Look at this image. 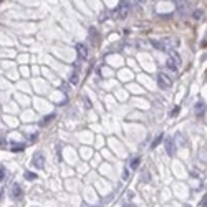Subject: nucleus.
I'll list each match as a JSON object with an SVG mask.
<instances>
[{"label":"nucleus","mask_w":207,"mask_h":207,"mask_svg":"<svg viewBox=\"0 0 207 207\" xmlns=\"http://www.w3.org/2000/svg\"><path fill=\"white\" fill-rule=\"evenodd\" d=\"M157 85H159V88L167 90V88L172 86V80L166 73H157Z\"/></svg>","instance_id":"nucleus-1"},{"label":"nucleus","mask_w":207,"mask_h":207,"mask_svg":"<svg viewBox=\"0 0 207 207\" xmlns=\"http://www.w3.org/2000/svg\"><path fill=\"white\" fill-rule=\"evenodd\" d=\"M32 166L35 167V169H43V166H45V156H43L42 152L33 154V157H32Z\"/></svg>","instance_id":"nucleus-2"},{"label":"nucleus","mask_w":207,"mask_h":207,"mask_svg":"<svg viewBox=\"0 0 207 207\" xmlns=\"http://www.w3.org/2000/svg\"><path fill=\"white\" fill-rule=\"evenodd\" d=\"M164 148H166V152H167V156H174L176 154V141L172 138H167L166 141H164Z\"/></svg>","instance_id":"nucleus-3"},{"label":"nucleus","mask_w":207,"mask_h":207,"mask_svg":"<svg viewBox=\"0 0 207 207\" xmlns=\"http://www.w3.org/2000/svg\"><path fill=\"white\" fill-rule=\"evenodd\" d=\"M128 12H129V3L126 2V0H123V2L119 3V7H118V17L124 18L128 15Z\"/></svg>","instance_id":"nucleus-4"},{"label":"nucleus","mask_w":207,"mask_h":207,"mask_svg":"<svg viewBox=\"0 0 207 207\" xmlns=\"http://www.w3.org/2000/svg\"><path fill=\"white\" fill-rule=\"evenodd\" d=\"M76 51H78L80 60H86V58H88V48H86L83 43H78V45H76Z\"/></svg>","instance_id":"nucleus-5"},{"label":"nucleus","mask_w":207,"mask_h":207,"mask_svg":"<svg viewBox=\"0 0 207 207\" xmlns=\"http://www.w3.org/2000/svg\"><path fill=\"white\" fill-rule=\"evenodd\" d=\"M205 103L204 101H197V103L194 104V114H197V116H202V114L205 113Z\"/></svg>","instance_id":"nucleus-6"},{"label":"nucleus","mask_w":207,"mask_h":207,"mask_svg":"<svg viewBox=\"0 0 207 207\" xmlns=\"http://www.w3.org/2000/svg\"><path fill=\"white\" fill-rule=\"evenodd\" d=\"M78 81H80V65L76 63L73 73H71V76H70V83L71 85H78Z\"/></svg>","instance_id":"nucleus-7"},{"label":"nucleus","mask_w":207,"mask_h":207,"mask_svg":"<svg viewBox=\"0 0 207 207\" xmlns=\"http://www.w3.org/2000/svg\"><path fill=\"white\" fill-rule=\"evenodd\" d=\"M12 197H13V199H20V197H22V187L18 184H13V187H12Z\"/></svg>","instance_id":"nucleus-8"},{"label":"nucleus","mask_w":207,"mask_h":207,"mask_svg":"<svg viewBox=\"0 0 207 207\" xmlns=\"http://www.w3.org/2000/svg\"><path fill=\"white\" fill-rule=\"evenodd\" d=\"M169 58H171L172 61H174V63H176L177 66H181V56L177 55L174 50H171V51H169Z\"/></svg>","instance_id":"nucleus-9"},{"label":"nucleus","mask_w":207,"mask_h":207,"mask_svg":"<svg viewBox=\"0 0 207 207\" xmlns=\"http://www.w3.org/2000/svg\"><path fill=\"white\" fill-rule=\"evenodd\" d=\"M174 141H177L181 146H186V144H187V143H186V136H184L182 133H177V134H176V139H174Z\"/></svg>","instance_id":"nucleus-10"},{"label":"nucleus","mask_w":207,"mask_h":207,"mask_svg":"<svg viewBox=\"0 0 207 207\" xmlns=\"http://www.w3.org/2000/svg\"><path fill=\"white\" fill-rule=\"evenodd\" d=\"M166 66H167V68H169V70H172V71H176L177 68H179V66H177V65H176V63H174V61H172L171 58L166 61Z\"/></svg>","instance_id":"nucleus-11"},{"label":"nucleus","mask_w":207,"mask_h":207,"mask_svg":"<svg viewBox=\"0 0 207 207\" xmlns=\"http://www.w3.org/2000/svg\"><path fill=\"white\" fill-rule=\"evenodd\" d=\"M51 119H55V113H51V114H50V116L43 118L40 124H42V126H45V124H48V123H50V121H51Z\"/></svg>","instance_id":"nucleus-12"},{"label":"nucleus","mask_w":207,"mask_h":207,"mask_svg":"<svg viewBox=\"0 0 207 207\" xmlns=\"http://www.w3.org/2000/svg\"><path fill=\"white\" fill-rule=\"evenodd\" d=\"M139 161H141L139 157H133L131 162H129V167H131V169H136V167L139 166Z\"/></svg>","instance_id":"nucleus-13"},{"label":"nucleus","mask_w":207,"mask_h":207,"mask_svg":"<svg viewBox=\"0 0 207 207\" xmlns=\"http://www.w3.org/2000/svg\"><path fill=\"white\" fill-rule=\"evenodd\" d=\"M25 179H27V181H35V179H37V174H35V172L27 171V172H25Z\"/></svg>","instance_id":"nucleus-14"},{"label":"nucleus","mask_w":207,"mask_h":207,"mask_svg":"<svg viewBox=\"0 0 207 207\" xmlns=\"http://www.w3.org/2000/svg\"><path fill=\"white\" fill-rule=\"evenodd\" d=\"M162 138H164V136H162V134H159V136H157L156 139H154V141H152V144H151V148H156L157 146V144H159L161 141H162Z\"/></svg>","instance_id":"nucleus-15"},{"label":"nucleus","mask_w":207,"mask_h":207,"mask_svg":"<svg viewBox=\"0 0 207 207\" xmlns=\"http://www.w3.org/2000/svg\"><path fill=\"white\" fill-rule=\"evenodd\" d=\"M12 151H23V144H13Z\"/></svg>","instance_id":"nucleus-16"},{"label":"nucleus","mask_w":207,"mask_h":207,"mask_svg":"<svg viewBox=\"0 0 207 207\" xmlns=\"http://www.w3.org/2000/svg\"><path fill=\"white\" fill-rule=\"evenodd\" d=\"M3 179H5V167L0 166V181H3Z\"/></svg>","instance_id":"nucleus-17"},{"label":"nucleus","mask_w":207,"mask_h":207,"mask_svg":"<svg viewBox=\"0 0 207 207\" xmlns=\"http://www.w3.org/2000/svg\"><path fill=\"white\" fill-rule=\"evenodd\" d=\"M128 177H129V171H128V167L123 171V181H128Z\"/></svg>","instance_id":"nucleus-18"},{"label":"nucleus","mask_w":207,"mask_h":207,"mask_svg":"<svg viewBox=\"0 0 207 207\" xmlns=\"http://www.w3.org/2000/svg\"><path fill=\"white\" fill-rule=\"evenodd\" d=\"M83 101H85V106H86V108H91V103H90V99H88V98H85Z\"/></svg>","instance_id":"nucleus-19"},{"label":"nucleus","mask_w":207,"mask_h":207,"mask_svg":"<svg viewBox=\"0 0 207 207\" xmlns=\"http://www.w3.org/2000/svg\"><path fill=\"white\" fill-rule=\"evenodd\" d=\"M177 111H179V108H174V109H172V114H171V116H176Z\"/></svg>","instance_id":"nucleus-20"},{"label":"nucleus","mask_w":207,"mask_h":207,"mask_svg":"<svg viewBox=\"0 0 207 207\" xmlns=\"http://www.w3.org/2000/svg\"><path fill=\"white\" fill-rule=\"evenodd\" d=\"M2 194H3V191H0V200H2Z\"/></svg>","instance_id":"nucleus-21"},{"label":"nucleus","mask_w":207,"mask_h":207,"mask_svg":"<svg viewBox=\"0 0 207 207\" xmlns=\"http://www.w3.org/2000/svg\"><path fill=\"white\" fill-rule=\"evenodd\" d=\"M83 207H91V205H86V204H83Z\"/></svg>","instance_id":"nucleus-22"},{"label":"nucleus","mask_w":207,"mask_h":207,"mask_svg":"<svg viewBox=\"0 0 207 207\" xmlns=\"http://www.w3.org/2000/svg\"><path fill=\"white\" fill-rule=\"evenodd\" d=\"M139 2H146V0H139Z\"/></svg>","instance_id":"nucleus-23"}]
</instances>
